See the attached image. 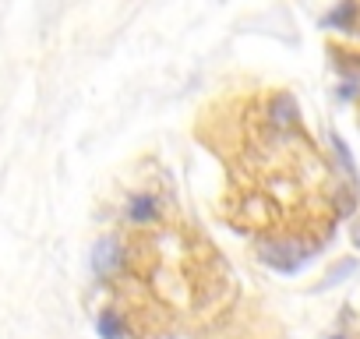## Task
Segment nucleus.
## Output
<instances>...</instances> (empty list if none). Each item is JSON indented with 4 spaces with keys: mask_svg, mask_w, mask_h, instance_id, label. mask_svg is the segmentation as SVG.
Instances as JSON below:
<instances>
[{
    "mask_svg": "<svg viewBox=\"0 0 360 339\" xmlns=\"http://www.w3.org/2000/svg\"><path fill=\"white\" fill-rule=\"evenodd\" d=\"M162 212H166V209H162V198L152 195V191H131V195L124 198V209H120L124 223L134 226V230L155 226V223L162 219Z\"/></svg>",
    "mask_w": 360,
    "mask_h": 339,
    "instance_id": "3",
    "label": "nucleus"
},
{
    "mask_svg": "<svg viewBox=\"0 0 360 339\" xmlns=\"http://www.w3.org/2000/svg\"><path fill=\"white\" fill-rule=\"evenodd\" d=\"M89 265H92V276L96 279H117L124 269H127V248L117 234H106L92 244V255H89Z\"/></svg>",
    "mask_w": 360,
    "mask_h": 339,
    "instance_id": "2",
    "label": "nucleus"
},
{
    "mask_svg": "<svg viewBox=\"0 0 360 339\" xmlns=\"http://www.w3.org/2000/svg\"><path fill=\"white\" fill-rule=\"evenodd\" d=\"M96 332L99 339H127V318L120 307H103L96 314Z\"/></svg>",
    "mask_w": 360,
    "mask_h": 339,
    "instance_id": "6",
    "label": "nucleus"
},
{
    "mask_svg": "<svg viewBox=\"0 0 360 339\" xmlns=\"http://www.w3.org/2000/svg\"><path fill=\"white\" fill-rule=\"evenodd\" d=\"M360 96V82H349V78H342L339 82V89H335V99H342V103H353Z\"/></svg>",
    "mask_w": 360,
    "mask_h": 339,
    "instance_id": "9",
    "label": "nucleus"
},
{
    "mask_svg": "<svg viewBox=\"0 0 360 339\" xmlns=\"http://www.w3.org/2000/svg\"><path fill=\"white\" fill-rule=\"evenodd\" d=\"M353 272H356V258H342V262H339V265H335L325 279H321V286H318V290H328V286L342 283V279H346V276H353Z\"/></svg>",
    "mask_w": 360,
    "mask_h": 339,
    "instance_id": "8",
    "label": "nucleus"
},
{
    "mask_svg": "<svg viewBox=\"0 0 360 339\" xmlns=\"http://www.w3.org/2000/svg\"><path fill=\"white\" fill-rule=\"evenodd\" d=\"M265 113H269V124H272V127H279V134H283V131L300 127V110H297V103H293V96H290V92H272V96H269Z\"/></svg>",
    "mask_w": 360,
    "mask_h": 339,
    "instance_id": "5",
    "label": "nucleus"
},
{
    "mask_svg": "<svg viewBox=\"0 0 360 339\" xmlns=\"http://www.w3.org/2000/svg\"><path fill=\"white\" fill-rule=\"evenodd\" d=\"M328 339H349V335H346V332H332Z\"/></svg>",
    "mask_w": 360,
    "mask_h": 339,
    "instance_id": "10",
    "label": "nucleus"
},
{
    "mask_svg": "<svg viewBox=\"0 0 360 339\" xmlns=\"http://www.w3.org/2000/svg\"><path fill=\"white\" fill-rule=\"evenodd\" d=\"M332 141V152L339 155V166H342V174H346V181L356 188V162H353V155H349V148H346V141L339 138V134H332L328 138Z\"/></svg>",
    "mask_w": 360,
    "mask_h": 339,
    "instance_id": "7",
    "label": "nucleus"
},
{
    "mask_svg": "<svg viewBox=\"0 0 360 339\" xmlns=\"http://www.w3.org/2000/svg\"><path fill=\"white\" fill-rule=\"evenodd\" d=\"M311 251H314L311 244H304V241H293V237H283V241L262 244V248H258V258H262L269 269L293 276V272H300V269L311 262Z\"/></svg>",
    "mask_w": 360,
    "mask_h": 339,
    "instance_id": "1",
    "label": "nucleus"
},
{
    "mask_svg": "<svg viewBox=\"0 0 360 339\" xmlns=\"http://www.w3.org/2000/svg\"><path fill=\"white\" fill-rule=\"evenodd\" d=\"M325 32H360V0H335L321 15Z\"/></svg>",
    "mask_w": 360,
    "mask_h": 339,
    "instance_id": "4",
    "label": "nucleus"
}]
</instances>
